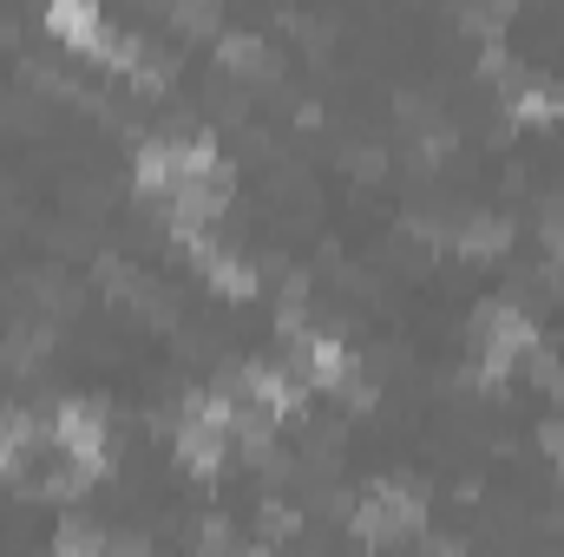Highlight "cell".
Instances as JSON below:
<instances>
[{"instance_id":"obj_11","label":"cell","mask_w":564,"mask_h":557,"mask_svg":"<svg viewBox=\"0 0 564 557\" xmlns=\"http://www.w3.org/2000/svg\"><path fill=\"white\" fill-rule=\"evenodd\" d=\"M204 282H210L217 295H230V302H250V295H257V270H250L243 256H224V250L204 256Z\"/></svg>"},{"instance_id":"obj_13","label":"cell","mask_w":564,"mask_h":557,"mask_svg":"<svg viewBox=\"0 0 564 557\" xmlns=\"http://www.w3.org/2000/svg\"><path fill=\"white\" fill-rule=\"evenodd\" d=\"M217 66L224 73H263L270 59H263V40L257 33H224L217 40Z\"/></svg>"},{"instance_id":"obj_2","label":"cell","mask_w":564,"mask_h":557,"mask_svg":"<svg viewBox=\"0 0 564 557\" xmlns=\"http://www.w3.org/2000/svg\"><path fill=\"white\" fill-rule=\"evenodd\" d=\"M426 525V499L414 485H368V499L355 505V538L361 545H401Z\"/></svg>"},{"instance_id":"obj_7","label":"cell","mask_w":564,"mask_h":557,"mask_svg":"<svg viewBox=\"0 0 564 557\" xmlns=\"http://www.w3.org/2000/svg\"><path fill=\"white\" fill-rule=\"evenodd\" d=\"M46 33H59L66 46H79L93 59V46L106 40V13L93 0H46Z\"/></svg>"},{"instance_id":"obj_8","label":"cell","mask_w":564,"mask_h":557,"mask_svg":"<svg viewBox=\"0 0 564 557\" xmlns=\"http://www.w3.org/2000/svg\"><path fill=\"white\" fill-rule=\"evenodd\" d=\"M564 119V86L552 79H519L512 86V125H558Z\"/></svg>"},{"instance_id":"obj_3","label":"cell","mask_w":564,"mask_h":557,"mask_svg":"<svg viewBox=\"0 0 564 557\" xmlns=\"http://www.w3.org/2000/svg\"><path fill=\"white\" fill-rule=\"evenodd\" d=\"M106 414L93 407V401H59V414H53V446L66 452V466L93 485V479H106L112 472V459H106Z\"/></svg>"},{"instance_id":"obj_1","label":"cell","mask_w":564,"mask_h":557,"mask_svg":"<svg viewBox=\"0 0 564 557\" xmlns=\"http://www.w3.org/2000/svg\"><path fill=\"white\" fill-rule=\"evenodd\" d=\"M532 348H539V321L519 302H486L473 315V381L479 387H499Z\"/></svg>"},{"instance_id":"obj_10","label":"cell","mask_w":564,"mask_h":557,"mask_svg":"<svg viewBox=\"0 0 564 557\" xmlns=\"http://www.w3.org/2000/svg\"><path fill=\"white\" fill-rule=\"evenodd\" d=\"M33 419L20 414V407H0V479H20L26 472V446H33Z\"/></svg>"},{"instance_id":"obj_9","label":"cell","mask_w":564,"mask_h":557,"mask_svg":"<svg viewBox=\"0 0 564 557\" xmlns=\"http://www.w3.org/2000/svg\"><path fill=\"white\" fill-rule=\"evenodd\" d=\"M132 184H139V197H171L177 190V144H144L139 164H132Z\"/></svg>"},{"instance_id":"obj_15","label":"cell","mask_w":564,"mask_h":557,"mask_svg":"<svg viewBox=\"0 0 564 557\" xmlns=\"http://www.w3.org/2000/svg\"><path fill=\"white\" fill-rule=\"evenodd\" d=\"M539 446H545V459L564 472V419H545V426H539Z\"/></svg>"},{"instance_id":"obj_4","label":"cell","mask_w":564,"mask_h":557,"mask_svg":"<svg viewBox=\"0 0 564 557\" xmlns=\"http://www.w3.org/2000/svg\"><path fill=\"white\" fill-rule=\"evenodd\" d=\"M171 452H177V466H184L191 479H217V472H224V459H230V433H224V426H210V419H197V414H184V419H177Z\"/></svg>"},{"instance_id":"obj_6","label":"cell","mask_w":564,"mask_h":557,"mask_svg":"<svg viewBox=\"0 0 564 557\" xmlns=\"http://www.w3.org/2000/svg\"><path fill=\"white\" fill-rule=\"evenodd\" d=\"M295 354H302V381H308L315 394H335V387H348V374H355V354H348L335 335H302Z\"/></svg>"},{"instance_id":"obj_12","label":"cell","mask_w":564,"mask_h":557,"mask_svg":"<svg viewBox=\"0 0 564 557\" xmlns=\"http://www.w3.org/2000/svg\"><path fill=\"white\" fill-rule=\"evenodd\" d=\"M506 243H512V223H506V217H473V223L459 230V250H466L473 263H486V256H506Z\"/></svg>"},{"instance_id":"obj_14","label":"cell","mask_w":564,"mask_h":557,"mask_svg":"<svg viewBox=\"0 0 564 557\" xmlns=\"http://www.w3.org/2000/svg\"><path fill=\"white\" fill-rule=\"evenodd\" d=\"M53 551H106V532H93V525L66 518V525L53 532Z\"/></svg>"},{"instance_id":"obj_5","label":"cell","mask_w":564,"mask_h":557,"mask_svg":"<svg viewBox=\"0 0 564 557\" xmlns=\"http://www.w3.org/2000/svg\"><path fill=\"white\" fill-rule=\"evenodd\" d=\"M243 394L282 426V419H302V394H308V381L282 374L276 361H250V368H243Z\"/></svg>"}]
</instances>
